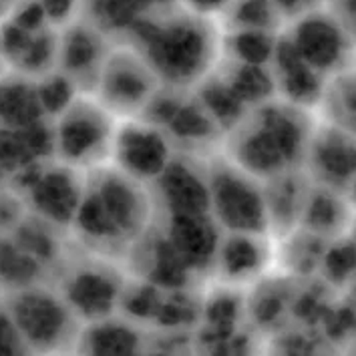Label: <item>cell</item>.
Masks as SVG:
<instances>
[{
  "label": "cell",
  "mask_w": 356,
  "mask_h": 356,
  "mask_svg": "<svg viewBox=\"0 0 356 356\" xmlns=\"http://www.w3.org/2000/svg\"><path fill=\"white\" fill-rule=\"evenodd\" d=\"M151 213L147 184L109 163L87 171L85 191L71 227L95 252H117L145 236Z\"/></svg>",
  "instance_id": "6da1fadb"
},
{
  "label": "cell",
  "mask_w": 356,
  "mask_h": 356,
  "mask_svg": "<svg viewBox=\"0 0 356 356\" xmlns=\"http://www.w3.org/2000/svg\"><path fill=\"white\" fill-rule=\"evenodd\" d=\"M133 49L171 89H189L206 79L218 60L220 44L209 19L168 8L135 26Z\"/></svg>",
  "instance_id": "7a4b0ae2"
},
{
  "label": "cell",
  "mask_w": 356,
  "mask_h": 356,
  "mask_svg": "<svg viewBox=\"0 0 356 356\" xmlns=\"http://www.w3.org/2000/svg\"><path fill=\"white\" fill-rule=\"evenodd\" d=\"M302 107L288 101H264L229 131V161L256 179L294 171L306 157L312 133Z\"/></svg>",
  "instance_id": "3957f363"
},
{
  "label": "cell",
  "mask_w": 356,
  "mask_h": 356,
  "mask_svg": "<svg viewBox=\"0 0 356 356\" xmlns=\"http://www.w3.org/2000/svg\"><path fill=\"white\" fill-rule=\"evenodd\" d=\"M119 121L93 93L81 91L53 119V159L85 173L109 165Z\"/></svg>",
  "instance_id": "277c9868"
},
{
  "label": "cell",
  "mask_w": 356,
  "mask_h": 356,
  "mask_svg": "<svg viewBox=\"0 0 356 356\" xmlns=\"http://www.w3.org/2000/svg\"><path fill=\"white\" fill-rule=\"evenodd\" d=\"M4 304L26 350L56 353L76 344L83 324L58 290L38 282L8 292Z\"/></svg>",
  "instance_id": "5b68a950"
},
{
  "label": "cell",
  "mask_w": 356,
  "mask_h": 356,
  "mask_svg": "<svg viewBox=\"0 0 356 356\" xmlns=\"http://www.w3.org/2000/svg\"><path fill=\"white\" fill-rule=\"evenodd\" d=\"M209 216L222 232L270 234V218L260 179L234 161L222 159L207 169Z\"/></svg>",
  "instance_id": "8992f818"
},
{
  "label": "cell",
  "mask_w": 356,
  "mask_h": 356,
  "mask_svg": "<svg viewBox=\"0 0 356 356\" xmlns=\"http://www.w3.org/2000/svg\"><path fill=\"white\" fill-rule=\"evenodd\" d=\"M161 81L131 44L109 49L91 93L119 117H141L151 99L161 91Z\"/></svg>",
  "instance_id": "52a82bcc"
},
{
  "label": "cell",
  "mask_w": 356,
  "mask_h": 356,
  "mask_svg": "<svg viewBox=\"0 0 356 356\" xmlns=\"http://www.w3.org/2000/svg\"><path fill=\"white\" fill-rule=\"evenodd\" d=\"M15 177L17 191L35 216L56 227H71L85 191V171L44 159L20 169Z\"/></svg>",
  "instance_id": "ba28073f"
},
{
  "label": "cell",
  "mask_w": 356,
  "mask_h": 356,
  "mask_svg": "<svg viewBox=\"0 0 356 356\" xmlns=\"http://www.w3.org/2000/svg\"><path fill=\"white\" fill-rule=\"evenodd\" d=\"M173 159L168 133L143 117L121 119L113 141L111 165L141 184H155Z\"/></svg>",
  "instance_id": "9c48e42d"
},
{
  "label": "cell",
  "mask_w": 356,
  "mask_h": 356,
  "mask_svg": "<svg viewBox=\"0 0 356 356\" xmlns=\"http://www.w3.org/2000/svg\"><path fill=\"white\" fill-rule=\"evenodd\" d=\"M294 29L288 33L294 49L322 76L337 75L350 65L355 37L328 10H312L292 20Z\"/></svg>",
  "instance_id": "30bf717a"
},
{
  "label": "cell",
  "mask_w": 356,
  "mask_h": 356,
  "mask_svg": "<svg viewBox=\"0 0 356 356\" xmlns=\"http://www.w3.org/2000/svg\"><path fill=\"white\" fill-rule=\"evenodd\" d=\"M58 292L81 324L109 318L123 300V284L117 274L95 264L65 272Z\"/></svg>",
  "instance_id": "8fae6325"
},
{
  "label": "cell",
  "mask_w": 356,
  "mask_h": 356,
  "mask_svg": "<svg viewBox=\"0 0 356 356\" xmlns=\"http://www.w3.org/2000/svg\"><path fill=\"white\" fill-rule=\"evenodd\" d=\"M272 262L268 234L260 232H222L211 268L224 286L240 288L258 280Z\"/></svg>",
  "instance_id": "7c38bea8"
},
{
  "label": "cell",
  "mask_w": 356,
  "mask_h": 356,
  "mask_svg": "<svg viewBox=\"0 0 356 356\" xmlns=\"http://www.w3.org/2000/svg\"><path fill=\"white\" fill-rule=\"evenodd\" d=\"M109 49H105L103 31L95 24H67L58 37L56 69L69 76L85 93H91L101 65Z\"/></svg>",
  "instance_id": "4fadbf2b"
},
{
  "label": "cell",
  "mask_w": 356,
  "mask_h": 356,
  "mask_svg": "<svg viewBox=\"0 0 356 356\" xmlns=\"http://www.w3.org/2000/svg\"><path fill=\"white\" fill-rule=\"evenodd\" d=\"M276 93L284 101L308 109L324 97V76L316 73L308 63L302 60L288 35L276 38L274 55L270 60Z\"/></svg>",
  "instance_id": "5bb4252c"
},
{
  "label": "cell",
  "mask_w": 356,
  "mask_h": 356,
  "mask_svg": "<svg viewBox=\"0 0 356 356\" xmlns=\"http://www.w3.org/2000/svg\"><path fill=\"white\" fill-rule=\"evenodd\" d=\"M222 229L209 213H171L165 240L189 272L211 268Z\"/></svg>",
  "instance_id": "9a60e30c"
},
{
  "label": "cell",
  "mask_w": 356,
  "mask_h": 356,
  "mask_svg": "<svg viewBox=\"0 0 356 356\" xmlns=\"http://www.w3.org/2000/svg\"><path fill=\"white\" fill-rule=\"evenodd\" d=\"M306 159L322 186L330 189L355 184L356 179V141L342 127H328L316 137H310Z\"/></svg>",
  "instance_id": "2e32d148"
},
{
  "label": "cell",
  "mask_w": 356,
  "mask_h": 356,
  "mask_svg": "<svg viewBox=\"0 0 356 356\" xmlns=\"http://www.w3.org/2000/svg\"><path fill=\"white\" fill-rule=\"evenodd\" d=\"M159 204L168 213H209L207 171H200L188 159L173 157L165 171L155 179Z\"/></svg>",
  "instance_id": "e0dca14e"
},
{
  "label": "cell",
  "mask_w": 356,
  "mask_h": 356,
  "mask_svg": "<svg viewBox=\"0 0 356 356\" xmlns=\"http://www.w3.org/2000/svg\"><path fill=\"white\" fill-rule=\"evenodd\" d=\"M37 93V81L15 71L0 75V125L29 127L44 121Z\"/></svg>",
  "instance_id": "ac0fdd59"
},
{
  "label": "cell",
  "mask_w": 356,
  "mask_h": 356,
  "mask_svg": "<svg viewBox=\"0 0 356 356\" xmlns=\"http://www.w3.org/2000/svg\"><path fill=\"white\" fill-rule=\"evenodd\" d=\"M76 346L89 355H133L141 346L139 332L125 320H95L81 326Z\"/></svg>",
  "instance_id": "d6986e66"
},
{
  "label": "cell",
  "mask_w": 356,
  "mask_h": 356,
  "mask_svg": "<svg viewBox=\"0 0 356 356\" xmlns=\"http://www.w3.org/2000/svg\"><path fill=\"white\" fill-rule=\"evenodd\" d=\"M171 8L169 0H95L93 22L99 31H129L151 17Z\"/></svg>",
  "instance_id": "ffe728a7"
},
{
  "label": "cell",
  "mask_w": 356,
  "mask_h": 356,
  "mask_svg": "<svg viewBox=\"0 0 356 356\" xmlns=\"http://www.w3.org/2000/svg\"><path fill=\"white\" fill-rule=\"evenodd\" d=\"M300 222L314 236H330L340 232L342 225H348V209L340 202L337 189L324 186L308 191Z\"/></svg>",
  "instance_id": "44dd1931"
},
{
  "label": "cell",
  "mask_w": 356,
  "mask_h": 356,
  "mask_svg": "<svg viewBox=\"0 0 356 356\" xmlns=\"http://www.w3.org/2000/svg\"><path fill=\"white\" fill-rule=\"evenodd\" d=\"M161 129L179 139L181 143H204L211 139L216 131H222L216 125V121L209 117V113L204 109L197 97L189 101H181L179 97L177 105L169 113Z\"/></svg>",
  "instance_id": "7402d4cb"
},
{
  "label": "cell",
  "mask_w": 356,
  "mask_h": 356,
  "mask_svg": "<svg viewBox=\"0 0 356 356\" xmlns=\"http://www.w3.org/2000/svg\"><path fill=\"white\" fill-rule=\"evenodd\" d=\"M222 79L245 107H256L272 99L276 93L274 76L268 65H245L229 60V69L222 75Z\"/></svg>",
  "instance_id": "603a6c76"
},
{
  "label": "cell",
  "mask_w": 356,
  "mask_h": 356,
  "mask_svg": "<svg viewBox=\"0 0 356 356\" xmlns=\"http://www.w3.org/2000/svg\"><path fill=\"white\" fill-rule=\"evenodd\" d=\"M44 266L22 250L10 236L0 238V290L13 292L38 284Z\"/></svg>",
  "instance_id": "cb8c5ba5"
},
{
  "label": "cell",
  "mask_w": 356,
  "mask_h": 356,
  "mask_svg": "<svg viewBox=\"0 0 356 356\" xmlns=\"http://www.w3.org/2000/svg\"><path fill=\"white\" fill-rule=\"evenodd\" d=\"M197 87H200V95H197L200 103L204 105V109L209 113V117L216 121L220 129L232 131L248 113L245 111L248 107L225 85L222 76L213 79L209 73Z\"/></svg>",
  "instance_id": "d4e9b609"
},
{
  "label": "cell",
  "mask_w": 356,
  "mask_h": 356,
  "mask_svg": "<svg viewBox=\"0 0 356 356\" xmlns=\"http://www.w3.org/2000/svg\"><path fill=\"white\" fill-rule=\"evenodd\" d=\"M276 38V33L268 31H227L222 44L229 60L245 65H270Z\"/></svg>",
  "instance_id": "484cf974"
},
{
  "label": "cell",
  "mask_w": 356,
  "mask_h": 356,
  "mask_svg": "<svg viewBox=\"0 0 356 356\" xmlns=\"http://www.w3.org/2000/svg\"><path fill=\"white\" fill-rule=\"evenodd\" d=\"M227 31H268L276 33L280 15L272 0H232L225 8Z\"/></svg>",
  "instance_id": "4316f807"
},
{
  "label": "cell",
  "mask_w": 356,
  "mask_h": 356,
  "mask_svg": "<svg viewBox=\"0 0 356 356\" xmlns=\"http://www.w3.org/2000/svg\"><path fill=\"white\" fill-rule=\"evenodd\" d=\"M35 81H37L38 101L47 119H55L56 115L65 111V107L81 93V89L75 83L58 69H53L51 73L38 76Z\"/></svg>",
  "instance_id": "83f0119b"
},
{
  "label": "cell",
  "mask_w": 356,
  "mask_h": 356,
  "mask_svg": "<svg viewBox=\"0 0 356 356\" xmlns=\"http://www.w3.org/2000/svg\"><path fill=\"white\" fill-rule=\"evenodd\" d=\"M29 207L17 189L0 188V238L10 236L24 220Z\"/></svg>",
  "instance_id": "f1b7e54d"
},
{
  "label": "cell",
  "mask_w": 356,
  "mask_h": 356,
  "mask_svg": "<svg viewBox=\"0 0 356 356\" xmlns=\"http://www.w3.org/2000/svg\"><path fill=\"white\" fill-rule=\"evenodd\" d=\"M26 353L24 344L19 337V330L10 318L6 304H0V355H22Z\"/></svg>",
  "instance_id": "f546056e"
},
{
  "label": "cell",
  "mask_w": 356,
  "mask_h": 356,
  "mask_svg": "<svg viewBox=\"0 0 356 356\" xmlns=\"http://www.w3.org/2000/svg\"><path fill=\"white\" fill-rule=\"evenodd\" d=\"M38 2L42 6L49 26L53 29L71 24V19L75 17L76 8L81 4V0H38Z\"/></svg>",
  "instance_id": "4dcf8cb0"
},
{
  "label": "cell",
  "mask_w": 356,
  "mask_h": 356,
  "mask_svg": "<svg viewBox=\"0 0 356 356\" xmlns=\"http://www.w3.org/2000/svg\"><path fill=\"white\" fill-rule=\"evenodd\" d=\"M326 0H272L276 13L280 15V19H290L296 20L312 13V10H318L324 6Z\"/></svg>",
  "instance_id": "1f68e13d"
},
{
  "label": "cell",
  "mask_w": 356,
  "mask_h": 356,
  "mask_svg": "<svg viewBox=\"0 0 356 356\" xmlns=\"http://www.w3.org/2000/svg\"><path fill=\"white\" fill-rule=\"evenodd\" d=\"M209 312H207V320L220 328H225L229 322H234L236 314H238V308H236V302L232 298H227L225 294L218 296L216 300L209 302Z\"/></svg>",
  "instance_id": "d6a6232c"
},
{
  "label": "cell",
  "mask_w": 356,
  "mask_h": 356,
  "mask_svg": "<svg viewBox=\"0 0 356 356\" xmlns=\"http://www.w3.org/2000/svg\"><path fill=\"white\" fill-rule=\"evenodd\" d=\"M328 13L356 38V0H328Z\"/></svg>",
  "instance_id": "836d02e7"
},
{
  "label": "cell",
  "mask_w": 356,
  "mask_h": 356,
  "mask_svg": "<svg viewBox=\"0 0 356 356\" xmlns=\"http://www.w3.org/2000/svg\"><path fill=\"white\" fill-rule=\"evenodd\" d=\"M181 2H184V8L189 13L204 17V19H211L220 13H225L232 0H181Z\"/></svg>",
  "instance_id": "e575fe53"
},
{
  "label": "cell",
  "mask_w": 356,
  "mask_h": 356,
  "mask_svg": "<svg viewBox=\"0 0 356 356\" xmlns=\"http://www.w3.org/2000/svg\"><path fill=\"white\" fill-rule=\"evenodd\" d=\"M2 73H6V63H4V58H2V53H0V75Z\"/></svg>",
  "instance_id": "d590c367"
},
{
  "label": "cell",
  "mask_w": 356,
  "mask_h": 356,
  "mask_svg": "<svg viewBox=\"0 0 356 356\" xmlns=\"http://www.w3.org/2000/svg\"><path fill=\"white\" fill-rule=\"evenodd\" d=\"M2 2H4V6H15L20 0H2Z\"/></svg>",
  "instance_id": "8d00e7d4"
},
{
  "label": "cell",
  "mask_w": 356,
  "mask_h": 356,
  "mask_svg": "<svg viewBox=\"0 0 356 356\" xmlns=\"http://www.w3.org/2000/svg\"><path fill=\"white\" fill-rule=\"evenodd\" d=\"M4 177H6V175H4V173L0 171V188H4Z\"/></svg>",
  "instance_id": "74e56055"
},
{
  "label": "cell",
  "mask_w": 356,
  "mask_h": 356,
  "mask_svg": "<svg viewBox=\"0 0 356 356\" xmlns=\"http://www.w3.org/2000/svg\"><path fill=\"white\" fill-rule=\"evenodd\" d=\"M4 8H6V6H4V2H2V0H0V13H2V10H4Z\"/></svg>",
  "instance_id": "f35d334b"
}]
</instances>
